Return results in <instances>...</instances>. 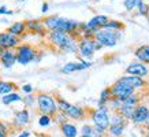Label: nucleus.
<instances>
[{
  "label": "nucleus",
  "instance_id": "obj_41",
  "mask_svg": "<svg viewBox=\"0 0 149 137\" xmlns=\"http://www.w3.org/2000/svg\"><path fill=\"white\" fill-rule=\"evenodd\" d=\"M146 123H148V126H149V118H148V122H146Z\"/></svg>",
  "mask_w": 149,
  "mask_h": 137
},
{
  "label": "nucleus",
  "instance_id": "obj_39",
  "mask_svg": "<svg viewBox=\"0 0 149 137\" xmlns=\"http://www.w3.org/2000/svg\"><path fill=\"white\" fill-rule=\"evenodd\" d=\"M81 137H92V136H85V134H81Z\"/></svg>",
  "mask_w": 149,
  "mask_h": 137
},
{
  "label": "nucleus",
  "instance_id": "obj_28",
  "mask_svg": "<svg viewBox=\"0 0 149 137\" xmlns=\"http://www.w3.org/2000/svg\"><path fill=\"white\" fill-rule=\"evenodd\" d=\"M51 115H47V114H42L40 117V119H38V125L40 126H42V128H47V126H49L51 123Z\"/></svg>",
  "mask_w": 149,
  "mask_h": 137
},
{
  "label": "nucleus",
  "instance_id": "obj_7",
  "mask_svg": "<svg viewBox=\"0 0 149 137\" xmlns=\"http://www.w3.org/2000/svg\"><path fill=\"white\" fill-rule=\"evenodd\" d=\"M17 62L19 64H27L33 62V60H36V50L33 48V47L27 45V44H23V45H19L18 50H17Z\"/></svg>",
  "mask_w": 149,
  "mask_h": 137
},
{
  "label": "nucleus",
  "instance_id": "obj_2",
  "mask_svg": "<svg viewBox=\"0 0 149 137\" xmlns=\"http://www.w3.org/2000/svg\"><path fill=\"white\" fill-rule=\"evenodd\" d=\"M37 106H38V110H40L42 114L51 115V117L58 114V111H59L58 103L48 93H40V95H37Z\"/></svg>",
  "mask_w": 149,
  "mask_h": 137
},
{
  "label": "nucleus",
  "instance_id": "obj_33",
  "mask_svg": "<svg viewBox=\"0 0 149 137\" xmlns=\"http://www.w3.org/2000/svg\"><path fill=\"white\" fill-rule=\"evenodd\" d=\"M0 14H7V15H11L13 11H8L6 7H0Z\"/></svg>",
  "mask_w": 149,
  "mask_h": 137
},
{
  "label": "nucleus",
  "instance_id": "obj_37",
  "mask_svg": "<svg viewBox=\"0 0 149 137\" xmlns=\"http://www.w3.org/2000/svg\"><path fill=\"white\" fill-rule=\"evenodd\" d=\"M3 51H4V50H3V48L0 47V58H1V55H3Z\"/></svg>",
  "mask_w": 149,
  "mask_h": 137
},
{
  "label": "nucleus",
  "instance_id": "obj_8",
  "mask_svg": "<svg viewBox=\"0 0 149 137\" xmlns=\"http://www.w3.org/2000/svg\"><path fill=\"white\" fill-rule=\"evenodd\" d=\"M148 118H149V107L145 104H138L136 111H134V114H133L131 121L136 125H144V123L148 122Z\"/></svg>",
  "mask_w": 149,
  "mask_h": 137
},
{
  "label": "nucleus",
  "instance_id": "obj_15",
  "mask_svg": "<svg viewBox=\"0 0 149 137\" xmlns=\"http://www.w3.org/2000/svg\"><path fill=\"white\" fill-rule=\"evenodd\" d=\"M119 81H122V82H125V84H127V85H129V87H131L133 89H138V88L145 87L144 78L136 77V75H125V77L119 78Z\"/></svg>",
  "mask_w": 149,
  "mask_h": 137
},
{
  "label": "nucleus",
  "instance_id": "obj_14",
  "mask_svg": "<svg viewBox=\"0 0 149 137\" xmlns=\"http://www.w3.org/2000/svg\"><path fill=\"white\" fill-rule=\"evenodd\" d=\"M64 114L67 115L68 118H72V119H82L85 117V110L82 107H78V106H72L68 103L67 108L63 111Z\"/></svg>",
  "mask_w": 149,
  "mask_h": 137
},
{
  "label": "nucleus",
  "instance_id": "obj_17",
  "mask_svg": "<svg viewBox=\"0 0 149 137\" xmlns=\"http://www.w3.org/2000/svg\"><path fill=\"white\" fill-rule=\"evenodd\" d=\"M26 27L32 32H37V33H44L45 32V25L44 22H41L38 19H29L26 22Z\"/></svg>",
  "mask_w": 149,
  "mask_h": 137
},
{
  "label": "nucleus",
  "instance_id": "obj_4",
  "mask_svg": "<svg viewBox=\"0 0 149 137\" xmlns=\"http://www.w3.org/2000/svg\"><path fill=\"white\" fill-rule=\"evenodd\" d=\"M92 119H93L95 126H97V128H100V129L107 130V129L111 126V118H109V115H108V108H107L105 106L96 108L95 111L92 113Z\"/></svg>",
  "mask_w": 149,
  "mask_h": 137
},
{
  "label": "nucleus",
  "instance_id": "obj_6",
  "mask_svg": "<svg viewBox=\"0 0 149 137\" xmlns=\"http://www.w3.org/2000/svg\"><path fill=\"white\" fill-rule=\"evenodd\" d=\"M109 88H111V93H112L113 99H118V100H120V101H123L125 99H127L129 96L136 93V89H133V88L129 87L127 84L119 81V80Z\"/></svg>",
  "mask_w": 149,
  "mask_h": 137
},
{
  "label": "nucleus",
  "instance_id": "obj_13",
  "mask_svg": "<svg viewBox=\"0 0 149 137\" xmlns=\"http://www.w3.org/2000/svg\"><path fill=\"white\" fill-rule=\"evenodd\" d=\"M0 62L6 68H11L17 63V54H14V51L11 50H4L1 58H0Z\"/></svg>",
  "mask_w": 149,
  "mask_h": 137
},
{
  "label": "nucleus",
  "instance_id": "obj_31",
  "mask_svg": "<svg viewBox=\"0 0 149 137\" xmlns=\"http://www.w3.org/2000/svg\"><path fill=\"white\" fill-rule=\"evenodd\" d=\"M34 100H36V97H34V96H32V95H27L26 97H25V100H23V101H25V104L30 106V104H32V103H33V101H34Z\"/></svg>",
  "mask_w": 149,
  "mask_h": 137
},
{
  "label": "nucleus",
  "instance_id": "obj_34",
  "mask_svg": "<svg viewBox=\"0 0 149 137\" xmlns=\"http://www.w3.org/2000/svg\"><path fill=\"white\" fill-rule=\"evenodd\" d=\"M0 132H3V133L7 132V125H6V123L0 122Z\"/></svg>",
  "mask_w": 149,
  "mask_h": 137
},
{
  "label": "nucleus",
  "instance_id": "obj_22",
  "mask_svg": "<svg viewBox=\"0 0 149 137\" xmlns=\"http://www.w3.org/2000/svg\"><path fill=\"white\" fill-rule=\"evenodd\" d=\"M112 99V93H111V88H105L101 93H100L99 99V107H103L107 103H109V100Z\"/></svg>",
  "mask_w": 149,
  "mask_h": 137
},
{
  "label": "nucleus",
  "instance_id": "obj_1",
  "mask_svg": "<svg viewBox=\"0 0 149 137\" xmlns=\"http://www.w3.org/2000/svg\"><path fill=\"white\" fill-rule=\"evenodd\" d=\"M49 43L62 51H67V52H75L77 51V43L74 40V37L68 33L52 30L49 33Z\"/></svg>",
  "mask_w": 149,
  "mask_h": 137
},
{
  "label": "nucleus",
  "instance_id": "obj_26",
  "mask_svg": "<svg viewBox=\"0 0 149 137\" xmlns=\"http://www.w3.org/2000/svg\"><path fill=\"white\" fill-rule=\"evenodd\" d=\"M125 25L122 22H119V21H108L107 25L104 26V29H108V30H115V32H119V30H122Z\"/></svg>",
  "mask_w": 149,
  "mask_h": 137
},
{
  "label": "nucleus",
  "instance_id": "obj_32",
  "mask_svg": "<svg viewBox=\"0 0 149 137\" xmlns=\"http://www.w3.org/2000/svg\"><path fill=\"white\" fill-rule=\"evenodd\" d=\"M22 91L25 92V93H27V95H29V93H32V92H33V87H32V85H29V84H26V85H23V87H22Z\"/></svg>",
  "mask_w": 149,
  "mask_h": 137
},
{
  "label": "nucleus",
  "instance_id": "obj_43",
  "mask_svg": "<svg viewBox=\"0 0 149 137\" xmlns=\"http://www.w3.org/2000/svg\"><path fill=\"white\" fill-rule=\"evenodd\" d=\"M0 82H1V81H0Z\"/></svg>",
  "mask_w": 149,
  "mask_h": 137
},
{
  "label": "nucleus",
  "instance_id": "obj_18",
  "mask_svg": "<svg viewBox=\"0 0 149 137\" xmlns=\"http://www.w3.org/2000/svg\"><path fill=\"white\" fill-rule=\"evenodd\" d=\"M60 130H62L64 137H77V134H78L77 128L70 122L62 123V125H60Z\"/></svg>",
  "mask_w": 149,
  "mask_h": 137
},
{
  "label": "nucleus",
  "instance_id": "obj_23",
  "mask_svg": "<svg viewBox=\"0 0 149 137\" xmlns=\"http://www.w3.org/2000/svg\"><path fill=\"white\" fill-rule=\"evenodd\" d=\"M15 84L13 82H8V81H1L0 82V95L1 96H6L8 93H13V91L15 89Z\"/></svg>",
  "mask_w": 149,
  "mask_h": 137
},
{
  "label": "nucleus",
  "instance_id": "obj_35",
  "mask_svg": "<svg viewBox=\"0 0 149 137\" xmlns=\"http://www.w3.org/2000/svg\"><path fill=\"white\" fill-rule=\"evenodd\" d=\"M29 136H30V132H29V130H25V132H22L18 137H29Z\"/></svg>",
  "mask_w": 149,
  "mask_h": 137
},
{
  "label": "nucleus",
  "instance_id": "obj_12",
  "mask_svg": "<svg viewBox=\"0 0 149 137\" xmlns=\"http://www.w3.org/2000/svg\"><path fill=\"white\" fill-rule=\"evenodd\" d=\"M91 66H92L91 62H70V63H66L62 67V73L68 74L72 73V71H79V70L89 68Z\"/></svg>",
  "mask_w": 149,
  "mask_h": 137
},
{
  "label": "nucleus",
  "instance_id": "obj_11",
  "mask_svg": "<svg viewBox=\"0 0 149 137\" xmlns=\"http://www.w3.org/2000/svg\"><path fill=\"white\" fill-rule=\"evenodd\" d=\"M18 37L11 34V33H0V47L3 50H11L14 47L18 45Z\"/></svg>",
  "mask_w": 149,
  "mask_h": 137
},
{
  "label": "nucleus",
  "instance_id": "obj_10",
  "mask_svg": "<svg viewBox=\"0 0 149 137\" xmlns=\"http://www.w3.org/2000/svg\"><path fill=\"white\" fill-rule=\"evenodd\" d=\"M108 21L109 19L107 18L105 15H96V17H93V18L88 23H85V25H86V29H88V30H91V32H93L96 34V32L104 29V26L107 25Z\"/></svg>",
  "mask_w": 149,
  "mask_h": 137
},
{
  "label": "nucleus",
  "instance_id": "obj_20",
  "mask_svg": "<svg viewBox=\"0 0 149 137\" xmlns=\"http://www.w3.org/2000/svg\"><path fill=\"white\" fill-rule=\"evenodd\" d=\"M125 128H126V125H125V123H111V126L108 128L109 134L113 136V137L122 136L123 132H125Z\"/></svg>",
  "mask_w": 149,
  "mask_h": 137
},
{
  "label": "nucleus",
  "instance_id": "obj_16",
  "mask_svg": "<svg viewBox=\"0 0 149 137\" xmlns=\"http://www.w3.org/2000/svg\"><path fill=\"white\" fill-rule=\"evenodd\" d=\"M134 55H136V58L140 62H142L145 64H149V45L138 47L136 50V52H134Z\"/></svg>",
  "mask_w": 149,
  "mask_h": 137
},
{
  "label": "nucleus",
  "instance_id": "obj_5",
  "mask_svg": "<svg viewBox=\"0 0 149 137\" xmlns=\"http://www.w3.org/2000/svg\"><path fill=\"white\" fill-rule=\"evenodd\" d=\"M101 44L97 43L95 38H81L78 44V51L81 54L82 58H92L97 50L101 48Z\"/></svg>",
  "mask_w": 149,
  "mask_h": 137
},
{
  "label": "nucleus",
  "instance_id": "obj_29",
  "mask_svg": "<svg viewBox=\"0 0 149 137\" xmlns=\"http://www.w3.org/2000/svg\"><path fill=\"white\" fill-rule=\"evenodd\" d=\"M82 134L96 137V130H95V128H92L89 125H85V126H82Z\"/></svg>",
  "mask_w": 149,
  "mask_h": 137
},
{
  "label": "nucleus",
  "instance_id": "obj_27",
  "mask_svg": "<svg viewBox=\"0 0 149 137\" xmlns=\"http://www.w3.org/2000/svg\"><path fill=\"white\" fill-rule=\"evenodd\" d=\"M137 8H138V13L141 14V15H148L149 13V6L145 4L144 0H137Z\"/></svg>",
  "mask_w": 149,
  "mask_h": 137
},
{
  "label": "nucleus",
  "instance_id": "obj_38",
  "mask_svg": "<svg viewBox=\"0 0 149 137\" xmlns=\"http://www.w3.org/2000/svg\"><path fill=\"white\" fill-rule=\"evenodd\" d=\"M0 137H6V133H3V132H0Z\"/></svg>",
  "mask_w": 149,
  "mask_h": 137
},
{
  "label": "nucleus",
  "instance_id": "obj_25",
  "mask_svg": "<svg viewBox=\"0 0 149 137\" xmlns=\"http://www.w3.org/2000/svg\"><path fill=\"white\" fill-rule=\"evenodd\" d=\"M59 17H49V18L44 19V25H45L47 29H49L51 32L52 30H56V27H58V23H59Z\"/></svg>",
  "mask_w": 149,
  "mask_h": 137
},
{
  "label": "nucleus",
  "instance_id": "obj_19",
  "mask_svg": "<svg viewBox=\"0 0 149 137\" xmlns=\"http://www.w3.org/2000/svg\"><path fill=\"white\" fill-rule=\"evenodd\" d=\"M15 123L18 126H23V125H27L29 123V111L27 110H21L18 113H15Z\"/></svg>",
  "mask_w": 149,
  "mask_h": 137
},
{
  "label": "nucleus",
  "instance_id": "obj_30",
  "mask_svg": "<svg viewBox=\"0 0 149 137\" xmlns=\"http://www.w3.org/2000/svg\"><path fill=\"white\" fill-rule=\"evenodd\" d=\"M123 4H125L127 11H131V10H134L137 7V0H125Z\"/></svg>",
  "mask_w": 149,
  "mask_h": 137
},
{
  "label": "nucleus",
  "instance_id": "obj_3",
  "mask_svg": "<svg viewBox=\"0 0 149 137\" xmlns=\"http://www.w3.org/2000/svg\"><path fill=\"white\" fill-rule=\"evenodd\" d=\"M120 37V33L115 30H108V29H101L96 32L95 40L100 43L103 47H115L118 44V40Z\"/></svg>",
  "mask_w": 149,
  "mask_h": 137
},
{
  "label": "nucleus",
  "instance_id": "obj_42",
  "mask_svg": "<svg viewBox=\"0 0 149 137\" xmlns=\"http://www.w3.org/2000/svg\"><path fill=\"white\" fill-rule=\"evenodd\" d=\"M18 1H25V0H18Z\"/></svg>",
  "mask_w": 149,
  "mask_h": 137
},
{
  "label": "nucleus",
  "instance_id": "obj_40",
  "mask_svg": "<svg viewBox=\"0 0 149 137\" xmlns=\"http://www.w3.org/2000/svg\"><path fill=\"white\" fill-rule=\"evenodd\" d=\"M148 137H149V126H148Z\"/></svg>",
  "mask_w": 149,
  "mask_h": 137
},
{
  "label": "nucleus",
  "instance_id": "obj_9",
  "mask_svg": "<svg viewBox=\"0 0 149 137\" xmlns=\"http://www.w3.org/2000/svg\"><path fill=\"white\" fill-rule=\"evenodd\" d=\"M126 73L130 74V75H136V77L144 78L149 74V68L145 66L142 62H133L127 66Z\"/></svg>",
  "mask_w": 149,
  "mask_h": 137
},
{
  "label": "nucleus",
  "instance_id": "obj_36",
  "mask_svg": "<svg viewBox=\"0 0 149 137\" xmlns=\"http://www.w3.org/2000/svg\"><path fill=\"white\" fill-rule=\"evenodd\" d=\"M48 8H49V6L47 4V3H44V4H42V10H41V11H42V13H47V11H48Z\"/></svg>",
  "mask_w": 149,
  "mask_h": 137
},
{
  "label": "nucleus",
  "instance_id": "obj_21",
  "mask_svg": "<svg viewBox=\"0 0 149 137\" xmlns=\"http://www.w3.org/2000/svg\"><path fill=\"white\" fill-rule=\"evenodd\" d=\"M25 27H26V23L15 22L14 25H11V26L8 27V33H11V34H14V36L18 37L19 34H22V33L25 32Z\"/></svg>",
  "mask_w": 149,
  "mask_h": 137
},
{
  "label": "nucleus",
  "instance_id": "obj_24",
  "mask_svg": "<svg viewBox=\"0 0 149 137\" xmlns=\"http://www.w3.org/2000/svg\"><path fill=\"white\" fill-rule=\"evenodd\" d=\"M14 101H22V97H21L18 93H14V92L1 97V103H3V104H11Z\"/></svg>",
  "mask_w": 149,
  "mask_h": 137
}]
</instances>
